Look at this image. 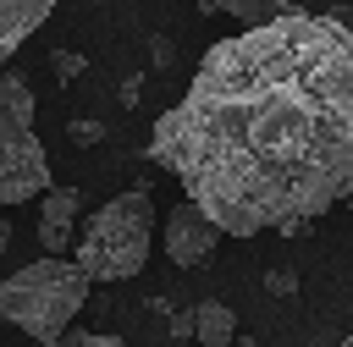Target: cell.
I'll list each match as a JSON object with an SVG mask.
<instances>
[{"instance_id": "obj_2", "label": "cell", "mask_w": 353, "mask_h": 347, "mask_svg": "<svg viewBox=\"0 0 353 347\" xmlns=\"http://www.w3.org/2000/svg\"><path fill=\"white\" fill-rule=\"evenodd\" d=\"M88 281L94 275L77 259L44 253V259H33L0 281V319H11L22 336H33L44 347H61V336L72 330V314L88 297Z\"/></svg>"}, {"instance_id": "obj_13", "label": "cell", "mask_w": 353, "mask_h": 347, "mask_svg": "<svg viewBox=\"0 0 353 347\" xmlns=\"http://www.w3.org/2000/svg\"><path fill=\"white\" fill-rule=\"evenodd\" d=\"M265 286H270V292H292V286H298V275H292V270H270V275H265Z\"/></svg>"}, {"instance_id": "obj_5", "label": "cell", "mask_w": 353, "mask_h": 347, "mask_svg": "<svg viewBox=\"0 0 353 347\" xmlns=\"http://www.w3.org/2000/svg\"><path fill=\"white\" fill-rule=\"evenodd\" d=\"M221 242V226L193 204V198H182L171 215H165V259L176 264V270H193V264H204L210 259V248Z\"/></svg>"}, {"instance_id": "obj_10", "label": "cell", "mask_w": 353, "mask_h": 347, "mask_svg": "<svg viewBox=\"0 0 353 347\" xmlns=\"http://www.w3.org/2000/svg\"><path fill=\"white\" fill-rule=\"evenodd\" d=\"M50 66H55V77H61V83H72V77H83V72H88V61H83L77 50H55V55H50Z\"/></svg>"}, {"instance_id": "obj_4", "label": "cell", "mask_w": 353, "mask_h": 347, "mask_svg": "<svg viewBox=\"0 0 353 347\" xmlns=\"http://www.w3.org/2000/svg\"><path fill=\"white\" fill-rule=\"evenodd\" d=\"M50 187H55L50 154L33 132V88L22 83V72H6L0 77V209L44 198Z\"/></svg>"}, {"instance_id": "obj_11", "label": "cell", "mask_w": 353, "mask_h": 347, "mask_svg": "<svg viewBox=\"0 0 353 347\" xmlns=\"http://www.w3.org/2000/svg\"><path fill=\"white\" fill-rule=\"evenodd\" d=\"M61 347H121V336H110V330H66Z\"/></svg>"}, {"instance_id": "obj_1", "label": "cell", "mask_w": 353, "mask_h": 347, "mask_svg": "<svg viewBox=\"0 0 353 347\" xmlns=\"http://www.w3.org/2000/svg\"><path fill=\"white\" fill-rule=\"evenodd\" d=\"M149 160L226 231H303L353 198V28L287 11L204 50Z\"/></svg>"}, {"instance_id": "obj_15", "label": "cell", "mask_w": 353, "mask_h": 347, "mask_svg": "<svg viewBox=\"0 0 353 347\" xmlns=\"http://www.w3.org/2000/svg\"><path fill=\"white\" fill-rule=\"evenodd\" d=\"M0 248H11V215L0 209Z\"/></svg>"}, {"instance_id": "obj_8", "label": "cell", "mask_w": 353, "mask_h": 347, "mask_svg": "<svg viewBox=\"0 0 353 347\" xmlns=\"http://www.w3.org/2000/svg\"><path fill=\"white\" fill-rule=\"evenodd\" d=\"M232 336H237V314H232L226 303H199V308H193V341H204V347H232Z\"/></svg>"}, {"instance_id": "obj_3", "label": "cell", "mask_w": 353, "mask_h": 347, "mask_svg": "<svg viewBox=\"0 0 353 347\" xmlns=\"http://www.w3.org/2000/svg\"><path fill=\"white\" fill-rule=\"evenodd\" d=\"M149 242H154V193H149V187H127V193L105 198V204L83 220L72 259H77L94 281H127V275L143 270Z\"/></svg>"}, {"instance_id": "obj_12", "label": "cell", "mask_w": 353, "mask_h": 347, "mask_svg": "<svg viewBox=\"0 0 353 347\" xmlns=\"http://www.w3.org/2000/svg\"><path fill=\"white\" fill-rule=\"evenodd\" d=\"M66 132H72V143H99V138H105V121H83V116H77Z\"/></svg>"}, {"instance_id": "obj_9", "label": "cell", "mask_w": 353, "mask_h": 347, "mask_svg": "<svg viewBox=\"0 0 353 347\" xmlns=\"http://www.w3.org/2000/svg\"><path fill=\"white\" fill-rule=\"evenodd\" d=\"M199 6H204V11H226V17L248 22V28H259V22H276V17L298 11V6H287V0H199Z\"/></svg>"}, {"instance_id": "obj_6", "label": "cell", "mask_w": 353, "mask_h": 347, "mask_svg": "<svg viewBox=\"0 0 353 347\" xmlns=\"http://www.w3.org/2000/svg\"><path fill=\"white\" fill-rule=\"evenodd\" d=\"M83 215V193L77 187H50L39 204V248L61 259V248H72V226Z\"/></svg>"}, {"instance_id": "obj_16", "label": "cell", "mask_w": 353, "mask_h": 347, "mask_svg": "<svg viewBox=\"0 0 353 347\" xmlns=\"http://www.w3.org/2000/svg\"><path fill=\"white\" fill-rule=\"evenodd\" d=\"M342 347H353V336H347V341H342Z\"/></svg>"}, {"instance_id": "obj_7", "label": "cell", "mask_w": 353, "mask_h": 347, "mask_svg": "<svg viewBox=\"0 0 353 347\" xmlns=\"http://www.w3.org/2000/svg\"><path fill=\"white\" fill-rule=\"evenodd\" d=\"M61 0H0V77H6V61L22 50V39L33 28H44V17Z\"/></svg>"}, {"instance_id": "obj_14", "label": "cell", "mask_w": 353, "mask_h": 347, "mask_svg": "<svg viewBox=\"0 0 353 347\" xmlns=\"http://www.w3.org/2000/svg\"><path fill=\"white\" fill-rule=\"evenodd\" d=\"M149 55H154V66H171V55H176V50H171V39H154V44H149Z\"/></svg>"}]
</instances>
